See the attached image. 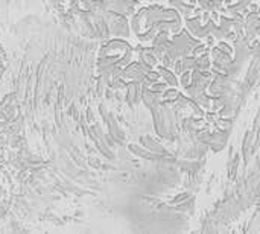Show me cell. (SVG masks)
I'll return each instance as SVG.
<instances>
[{"instance_id": "3957f363", "label": "cell", "mask_w": 260, "mask_h": 234, "mask_svg": "<svg viewBox=\"0 0 260 234\" xmlns=\"http://www.w3.org/2000/svg\"><path fill=\"white\" fill-rule=\"evenodd\" d=\"M245 38L250 44L260 47V3H254L244 18Z\"/></svg>"}, {"instance_id": "8992f818", "label": "cell", "mask_w": 260, "mask_h": 234, "mask_svg": "<svg viewBox=\"0 0 260 234\" xmlns=\"http://www.w3.org/2000/svg\"><path fill=\"white\" fill-rule=\"evenodd\" d=\"M145 2H148V3H166L168 0H145Z\"/></svg>"}, {"instance_id": "6da1fadb", "label": "cell", "mask_w": 260, "mask_h": 234, "mask_svg": "<svg viewBox=\"0 0 260 234\" xmlns=\"http://www.w3.org/2000/svg\"><path fill=\"white\" fill-rule=\"evenodd\" d=\"M129 29L142 46H151L161 35L172 37L184 29V18L178 11L163 3H149L139 8L131 20Z\"/></svg>"}, {"instance_id": "7a4b0ae2", "label": "cell", "mask_w": 260, "mask_h": 234, "mask_svg": "<svg viewBox=\"0 0 260 234\" xmlns=\"http://www.w3.org/2000/svg\"><path fill=\"white\" fill-rule=\"evenodd\" d=\"M219 14L198 9L193 15L184 18V29L198 40H206L215 35V27Z\"/></svg>"}, {"instance_id": "277c9868", "label": "cell", "mask_w": 260, "mask_h": 234, "mask_svg": "<svg viewBox=\"0 0 260 234\" xmlns=\"http://www.w3.org/2000/svg\"><path fill=\"white\" fill-rule=\"evenodd\" d=\"M253 5V0H224V12L227 11L235 17L245 18V15L251 11Z\"/></svg>"}, {"instance_id": "5b68a950", "label": "cell", "mask_w": 260, "mask_h": 234, "mask_svg": "<svg viewBox=\"0 0 260 234\" xmlns=\"http://www.w3.org/2000/svg\"><path fill=\"white\" fill-rule=\"evenodd\" d=\"M166 5L174 8L175 11H178L183 18H187V17L193 15L200 9L198 0H168Z\"/></svg>"}, {"instance_id": "52a82bcc", "label": "cell", "mask_w": 260, "mask_h": 234, "mask_svg": "<svg viewBox=\"0 0 260 234\" xmlns=\"http://www.w3.org/2000/svg\"><path fill=\"white\" fill-rule=\"evenodd\" d=\"M253 2H254V3H260V0H253Z\"/></svg>"}]
</instances>
